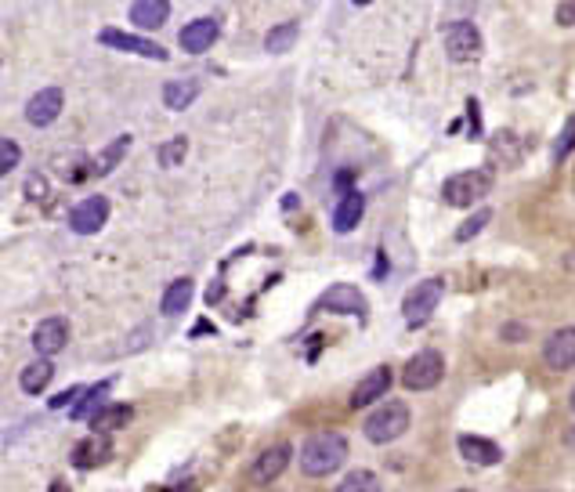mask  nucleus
I'll use <instances>...</instances> for the list:
<instances>
[{"instance_id":"obj_1","label":"nucleus","mask_w":575,"mask_h":492,"mask_svg":"<svg viewBox=\"0 0 575 492\" xmlns=\"http://www.w3.org/2000/svg\"><path fill=\"white\" fill-rule=\"evenodd\" d=\"M348 460V438L337 431H319L300 445V471L308 478H326Z\"/></svg>"},{"instance_id":"obj_2","label":"nucleus","mask_w":575,"mask_h":492,"mask_svg":"<svg viewBox=\"0 0 575 492\" xmlns=\"http://www.w3.org/2000/svg\"><path fill=\"white\" fill-rule=\"evenodd\" d=\"M409 431V405L405 402H383L377 413H370L366 420V438L373 445H387L394 438H402Z\"/></svg>"},{"instance_id":"obj_3","label":"nucleus","mask_w":575,"mask_h":492,"mask_svg":"<svg viewBox=\"0 0 575 492\" xmlns=\"http://www.w3.org/2000/svg\"><path fill=\"white\" fill-rule=\"evenodd\" d=\"M442 377H445V359L438 355V351H416L409 362H405V370H402V384L409 388V392H431V388H438L442 384Z\"/></svg>"},{"instance_id":"obj_4","label":"nucleus","mask_w":575,"mask_h":492,"mask_svg":"<svg viewBox=\"0 0 575 492\" xmlns=\"http://www.w3.org/2000/svg\"><path fill=\"white\" fill-rule=\"evenodd\" d=\"M488 189H492V174L488 171H464V174L445 178L442 199L449 206H475L478 199L488 196Z\"/></svg>"},{"instance_id":"obj_5","label":"nucleus","mask_w":575,"mask_h":492,"mask_svg":"<svg viewBox=\"0 0 575 492\" xmlns=\"http://www.w3.org/2000/svg\"><path fill=\"white\" fill-rule=\"evenodd\" d=\"M442 294H445V283L442 279H423V283H416L405 300H402V315H405V322L409 326H423L431 315H434V308L442 304Z\"/></svg>"},{"instance_id":"obj_6","label":"nucleus","mask_w":575,"mask_h":492,"mask_svg":"<svg viewBox=\"0 0 575 492\" xmlns=\"http://www.w3.org/2000/svg\"><path fill=\"white\" fill-rule=\"evenodd\" d=\"M442 40H445V55H449L453 62H475L481 55V33H478V26L467 22V18L453 22Z\"/></svg>"},{"instance_id":"obj_7","label":"nucleus","mask_w":575,"mask_h":492,"mask_svg":"<svg viewBox=\"0 0 575 492\" xmlns=\"http://www.w3.org/2000/svg\"><path fill=\"white\" fill-rule=\"evenodd\" d=\"M289 460H293V445L289 442H276V445H268L254 464H250V482H257V486H268V482H276L283 471L289 467Z\"/></svg>"},{"instance_id":"obj_8","label":"nucleus","mask_w":575,"mask_h":492,"mask_svg":"<svg viewBox=\"0 0 575 492\" xmlns=\"http://www.w3.org/2000/svg\"><path fill=\"white\" fill-rule=\"evenodd\" d=\"M105 221H109V199L105 196H88L84 203H77L73 214H69V228L77 236H95Z\"/></svg>"},{"instance_id":"obj_9","label":"nucleus","mask_w":575,"mask_h":492,"mask_svg":"<svg viewBox=\"0 0 575 492\" xmlns=\"http://www.w3.org/2000/svg\"><path fill=\"white\" fill-rule=\"evenodd\" d=\"M98 40L105 47H116V51H127V55H141V58H156V62H167V51L152 40H141L134 33H120V29H101Z\"/></svg>"},{"instance_id":"obj_10","label":"nucleus","mask_w":575,"mask_h":492,"mask_svg":"<svg viewBox=\"0 0 575 492\" xmlns=\"http://www.w3.org/2000/svg\"><path fill=\"white\" fill-rule=\"evenodd\" d=\"M543 362L550 370H572L575 366V326H561L543 344Z\"/></svg>"},{"instance_id":"obj_11","label":"nucleus","mask_w":575,"mask_h":492,"mask_svg":"<svg viewBox=\"0 0 575 492\" xmlns=\"http://www.w3.org/2000/svg\"><path fill=\"white\" fill-rule=\"evenodd\" d=\"M319 308L337 311V315H362V311H366V297H362L359 287H351V283H337V287H329V290L322 294Z\"/></svg>"},{"instance_id":"obj_12","label":"nucleus","mask_w":575,"mask_h":492,"mask_svg":"<svg viewBox=\"0 0 575 492\" xmlns=\"http://www.w3.org/2000/svg\"><path fill=\"white\" fill-rule=\"evenodd\" d=\"M62 91L58 88H44V91H37L33 99L26 101V120L33 123V127H47V123H55L58 120V112H62Z\"/></svg>"},{"instance_id":"obj_13","label":"nucleus","mask_w":575,"mask_h":492,"mask_svg":"<svg viewBox=\"0 0 575 492\" xmlns=\"http://www.w3.org/2000/svg\"><path fill=\"white\" fill-rule=\"evenodd\" d=\"M391 370L387 366H377V370H370L359 384H355V392H351V409H366V405H373L377 398L391 392Z\"/></svg>"},{"instance_id":"obj_14","label":"nucleus","mask_w":575,"mask_h":492,"mask_svg":"<svg viewBox=\"0 0 575 492\" xmlns=\"http://www.w3.org/2000/svg\"><path fill=\"white\" fill-rule=\"evenodd\" d=\"M69 344V322L66 319H44L37 330H33V348L47 359V355H58L62 348Z\"/></svg>"},{"instance_id":"obj_15","label":"nucleus","mask_w":575,"mask_h":492,"mask_svg":"<svg viewBox=\"0 0 575 492\" xmlns=\"http://www.w3.org/2000/svg\"><path fill=\"white\" fill-rule=\"evenodd\" d=\"M221 37V26L214 22V18H195L189 22L185 29H182V37H178V44L189 51V55H203V51H210L214 47V40Z\"/></svg>"},{"instance_id":"obj_16","label":"nucleus","mask_w":575,"mask_h":492,"mask_svg":"<svg viewBox=\"0 0 575 492\" xmlns=\"http://www.w3.org/2000/svg\"><path fill=\"white\" fill-rule=\"evenodd\" d=\"M460 453L475 467H496L503 460V449L496 442H488V438H478V434H464L460 438Z\"/></svg>"},{"instance_id":"obj_17","label":"nucleus","mask_w":575,"mask_h":492,"mask_svg":"<svg viewBox=\"0 0 575 492\" xmlns=\"http://www.w3.org/2000/svg\"><path fill=\"white\" fill-rule=\"evenodd\" d=\"M171 15V0H134L131 4V22L138 29H160Z\"/></svg>"},{"instance_id":"obj_18","label":"nucleus","mask_w":575,"mask_h":492,"mask_svg":"<svg viewBox=\"0 0 575 492\" xmlns=\"http://www.w3.org/2000/svg\"><path fill=\"white\" fill-rule=\"evenodd\" d=\"M109 456H112V442L98 431L95 438H88V442H80V445L73 449V467H84V471H88V467H101Z\"/></svg>"},{"instance_id":"obj_19","label":"nucleus","mask_w":575,"mask_h":492,"mask_svg":"<svg viewBox=\"0 0 575 492\" xmlns=\"http://www.w3.org/2000/svg\"><path fill=\"white\" fill-rule=\"evenodd\" d=\"M362 214H366V196L362 193H344L340 203H337V210H333V228L337 232H351V228H359Z\"/></svg>"},{"instance_id":"obj_20","label":"nucleus","mask_w":575,"mask_h":492,"mask_svg":"<svg viewBox=\"0 0 575 492\" xmlns=\"http://www.w3.org/2000/svg\"><path fill=\"white\" fill-rule=\"evenodd\" d=\"M131 416H134V409L131 405H101L95 416H91V427L101 431V434H109V431H120V427H127L131 424Z\"/></svg>"},{"instance_id":"obj_21","label":"nucleus","mask_w":575,"mask_h":492,"mask_svg":"<svg viewBox=\"0 0 575 492\" xmlns=\"http://www.w3.org/2000/svg\"><path fill=\"white\" fill-rule=\"evenodd\" d=\"M195 99H199V84H195V80H171V84L163 88V105L174 109V112L189 109Z\"/></svg>"},{"instance_id":"obj_22","label":"nucleus","mask_w":575,"mask_h":492,"mask_svg":"<svg viewBox=\"0 0 575 492\" xmlns=\"http://www.w3.org/2000/svg\"><path fill=\"white\" fill-rule=\"evenodd\" d=\"M51 377H55V366L51 362H29L26 370H22V377H18V384H22V392L26 394H40L47 384H51Z\"/></svg>"},{"instance_id":"obj_23","label":"nucleus","mask_w":575,"mask_h":492,"mask_svg":"<svg viewBox=\"0 0 575 492\" xmlns=\"http://www.w3.org/2000/svg\"><path fill=\"white\" fill-rule=\"evenodd\" d=\"M192 294H195V287H192V279H178V283H171L167 287V294H163V315H182L185 308L192 304Z\"/></svg>"},{"instance_id":"obj_24","label":"nucleus","mask_w":575,"mask_h":492,"mask_svg":"<svg viewBox=\"0 0 575 492\" xmlns=\"http://www.w3.org/2000/svg\"><path fill=\"white\" fill-rule=\"evenodd\" d=\"M297 37H300V26H297V22H283V26H276V29L265 37V47H268L272 55H287L289 47L297 44Z\"/></svg>"},{"instance_id":"obj_25","label":"nucleus","mask_w":575,"mask_h":492,"mask_svg":"<svg viewBox=\"0 0 575 492\" xmlns=\"http://www.w3.org/2000/svg\"><path fill=\"white\" fill-rule=\"evenodd\" d=\"M105 392H109V381H101L95 388H88V392L80 394V402L73 405V420H91L98 409H101V402H105Z\"/></svg>"},{"instance_id":"obj_26","label":"nucleus","mask_w":575,"mask_h":492,"mask_svg":"<svg viewBox=\"0 0 575 492\" xmlns=\"http://www.w3.org/2000/svg\"><path fill=\"white\" fill-rule=\"evenodd\" d=\"M337 492H381V478H377L373 471H351V475L337 486Z\"/></svg>"},{"instance_id":"obj_27","label":"nucleus","mask_w":575,"mask_h":492,"mask_svg":"<svg viewBox=\"0 0 575 492\" xmlns=\"http://www.w3.org/2000/svg\"><path fill=\"white\" fill-rule=\"evenodd\" d=\"M131 149V134H123V138H116V145H109L105 152H101V160L95 163V174H109L116 163H120V156Z\"/></svg>"},{"instance_id":"obj_28","label":"nucleus","mask_w":575,"mask_h":492,"mask_svg":"<svg viewBox=\"0 0 575 492\" xmlns=\"http://www.w3.org/2000/svg\"><path fill=\"white\" fill-rule=\"evenodd\" d=\"M185 152H189V138H174V141H167V145L160 149V163H163V167H178V163L185 160Z\"/></svg>"},{"instance_id":"obj_29","label":"nucleus","mask_w":575,"mask_h":492,"mask_svg":"<svg viewBox=\"0 0 575 492\" xmlns=\"http://www.w3.org/2000/svg\"><path fill=\"white\" fill-rule=\"evenodd\" d=\"M22 160V149L11 141V138H0V178H7Z\"/></svg>"},{"instance_id":"obj_30","label":"nucleus","mask_w":575,"mask_h":492,"mask_svg":"<svg viewBox=\"0 0 575 492\" xmlns=\"http://www.w3.org/2000/svg\"><path fill=\"white\" fill-rule=\"evenodd\" d=\"M488 217H492V210H478L475 217H467V221H464V225L456 228V239H460V243H467V239H475V236H478L481 228L488 225Z\"/></svg>"},{"instance_id":"obj_31","label":"nucleus","mask_w":575,"mask_h":492,"mask_svg":"<svg viewBox=\"0 0 575 492\" xmlns=\"http://www.w3.org/2000/svg\"><path fill=\"white\" fill-rule=\"evenodd\" d=\"M572 149H575V116L569 120V127H565V134H561V141H558V160L569 156Z\"/></svg>"},{"instance_id":"obj_32","label":"nucleus","mask_w":575,"mask_h":492,"mask_svg":"<svg viewBox=\"0 0 575 492\" xmlns=\"http://www.w3.org/2000/svg\"><path fill=\"white\" fill-rule=\"evenodd\" d=\"M554 18H558V26H575V0H561Z\"/></svg>"},{"instance_id":"obj_33","label":"nucleus","mask_w":575,"mask_h":492,"mask_svg":"<svg viewBox=\"0 0 575 492\" xmlns=\"http://www.w3.org/2000/svg\"><path fill=\"white\" fill-rule=\"evenodd\" d=\"M84 394V388H69V392H62L58 398H51V409H62V405H69L73 398H80Z\"/></svg>"},{"instance_id":"obj_34","label":"nucleus","mask_w":575,"mask_h":492,"mask_svg":"<svg viewBox=\"0 0 575 492\" xmlns=\"http://www.w3.org/2000/svg\"><path fill=\"white\" fill-rule=\"evenodd\" d=\"M503 337H510V340H521V337H525V330H521V326H507V330H503Z\"/></svg>"},{"instance_id":"obj_35","label":"nucleus","mask_w":575,"mask_h":492,"mask_svg":"<svg viewBox=\"0 0 575 492\" xmlns=\"http://www.w3.org/2000/svg\"><path fill=\"white\" fill-rule=\"evenodd\" d=\"M51 492H69V489H66V486H62V482H58V486H51Z\"/></svg>"},{"instance_id":"obj_36","label":"nucleus","mask_w":575,"mask_h":492,"mask_svg":"<svg viewBox=\"0 0 575 492\" xmlns=\"http://www.w3.org/2000/svg\"><path fill=\"white\" fill-rule=\"evenodd\" d=\"M355 4H373V0H355Z\"/></svg>"},{"instance_id":"obj_37","label":"nucleus","mask_w":575,"mask_h":492,"mask_svg":"<svg viewBox=\"0 0 575 492\" xmlns=\"http://www.w3.org/2000/svg\"><path fill=\"white\" fill-rule=\"evenodd\" d=\"M572 413H575V392H572Z\"/></svg>"}]
</instances>
